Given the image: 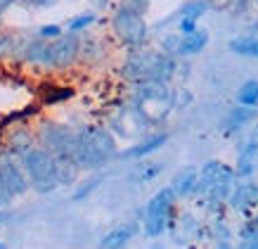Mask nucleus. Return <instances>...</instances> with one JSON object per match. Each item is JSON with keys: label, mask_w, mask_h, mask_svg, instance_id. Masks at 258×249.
<instances>
[{"label": "nucleus", "mask_w": 258, "mask_h": 249, "mask_svg": "<svg viewBox=\"0 0 258 249\" xmlns=\"http://www.w3.org/2000/svg\"><path fill=\"white\" fill-rule=\"evenodd\" d=\"M17 47H19V43H17V38L12 33L0 31V57H8V55L17 53Z\"/></svg>", "instance_id": "nucleus-25"}, {"label": "nucleus", "mask_w": 258, "mask_h": 249, "mask_svg": "<svg viewBox=\"0 0 258 249\" xmlns=\"http://www.w3.org/2000/svg\"><path fill=\"white\" fill-rule=\"evenodd\" d=\"M15 3H17V0H0V17L5 15V12H8V10L12 8Z\"/></svg>", "instance_id": "nucleus-32"}, {"label": "nucleus", "mask_w": 258, "mask_h": 249, "mask_svg": "<svg viewBox=\"0 0 258 249\" xmlns=\"http://www.w3.org/2000/svg\"><path fill=\"white\" fill-rule=\"evenodd\" d=\"M97 3H100V5H104V3H107V0H97Z\"/></svg>", "instance_id": "nucleus-35"}, {"label": "nucleus", "mask_w": 258, "mask_h": 249, "mask_svg": "<svg viewBox=\"0 0 258 249\" xmlns=\"http://www.w3.org/2000/svg\"><path fill=\"white\" fill-rule=\"evenodd\" d=\"M29 178H26V171L22 166V159L17 155H5L0 157V192L5 200H15V197H22L26 190H29Z\"/></svg>", "instance_id": "nucleus-6"}, {"label": "nucleus", "mask_w": 258, "mask_h": 249, "mask_svg": "<svg viewBox=\"0 0 258 249\" xmlns=\"http://www.w3.org/2000/svg\"><path fill=\"white\" fill-rule=\"evenodd\" d=\"M256 169H258V138H253V140L239 152L235 171L239 178H249V176H253Z\"/></svg>", "instance_id": "nucleus-15"}, {"label": "nucleus", "mask_w": 258, "mask_h": 249, "mask_svg": "<svg viewBox=\"0 0 258 249\" xmlns=\"http://www.w3.org/2000/svg\"><path fill=\"white\" fill-rule=\"evenodd\" d=\"M227 45H230V50L235 55L256 57L258 60V36H239V38H232Z\"/></svg>", "instance_id": "nucleus-18"}, {"label": "nucleus", "mask_w": 258, "mask_h": 249, "mask_svg": "<svg viewBox=\"0 0 258 249\" xmlns=\"http://www.w3.org/2000/svg\"><path fill=\"white\" fill-rule=\"evenodd\" d=\"M19 159H22V166L26 171L29 185L38 195H45V192H52L55 187H59V180H57V157L50 150H45L43 145L36 142Z\"/></svg>", "instance_id": "nucleus-2"}, {"label": "nucleus", "mask_w": 258, "mask_h": 249, "mask_svg": "<svg viewBox=\"0 0 258 249\" xmlns=\"http://www.w3.org/2000/svg\"><path fill=\"white\" fill-rule=\"evenodd\" d=\"M237 171L232 166H227L223 162H209L199 169V192H206L211 185L218 183H232Z\"/></svg>", "instance_id": "nucleus-10"}, {"label": "nucleus", "mask_w": 258, "mask_h": 249, "mask_svg": "<svg viewBox=\"0 0 258 249\" xmlns=\"http://www.w3.org/2000/svg\"><path fill=\"white\" fill-rule=\"evenodd\" d=\"M164 171V164H157V162H140V166L131 173V180L133 183H149V180H154L161 176Z\"/></svg>", "instance_id": "nucleus-19"}, {"label": "nucleus", "mask_w": 258, "mask_h": 249, "mask_svg": "<svg viewBox=\"0 0 258 249\" xmlns=\"http://www.w3.org/2000/svg\"><path fill=\"white\" fill-rule=\"evenodd\" d=\"M123 5H128V8H133V10H138V12H142V15H145L149 0H123Z\"/></svg>", "instance_id": "nucleus-31"}, {"label": "nucleus", "mask_w": 258, "mask_h": 249, "mask_svg": "<svg viewBox=\"0 0 258 249\" xmlns=\"http://www.w3.org/2000/svg\"><path fill=\"white\" fill-rule=\"evenodd\" d=\"M19 60L31 67H40V69H52V50H50V40L40 38L38 40H29L24 45L17 47Z\"/></svg>", "instance_id": "nucleus-9"}, {"label": "nucleus", "mask_w": 258, "mask_h": 249, "mask_svg": "<svg viewBox=\"0 0 258 249\" xmlns=\"http://www.w3.org/2000/svg\"><path fill=\"white\" fill-rule=\"evenodd\" d=\"M227 202H230V207H232V209H237V211L251 209V207L258 202V185H253V183H244V185H237L235 190L230 192Z\"/></svg>", "instance_id": "nucleus-14"}, {"label": "nucleus", "mask_w": 258, "mask_h": 249, "mask_svg": "<svg viewBox=\"0 0 258 249\" xmlns=\"http://www.w3.org/2000/svg\"><path fill=\"white\" fill-rule=\"evenodd\" d=\"M239 237H242V240H253V237H258V216L249 218V221L244 223L242 230H239Z\"/></svg>", "instance_id": "nucleus-26"}, {"label": "nucleus", "mask_w": 258, "mask_h": 249, "mask_svg": "<svg viewBox=\"0 0 258 249\" xmlns=\"http://www.w3.org/2000/svg\"><path fill=\"white\" fill-rule=\"evenodd\" d=\"M74 140H76V131H71L69 126L57 124V121H43L36 133V142L50 150L57 159H69Z\"/></svg>", "instance_id": "nucleus-5"}, {"label": "nucleus", "mask_w": 258, "mask_h": 249, "mask_svg": "<svg viewBox=\"0 0 258 249\" xmlns=\"http://www.w3.org/2000/svg\"><path fill=\"white\" fill-rule=\"evenodd\" d=\"M79 171L81 169L71 159H57V180H59V185H71L79 176Z\"/></svg>", "instance_id": "nucleus-20"}, {"label": "nucleus", "mask_w": 258, "mask_h": 249, "mask_svg": "<svg viewBox=\"0 0 258 249\" xmlns=\"http://www.w3.org/2000/svg\"><path fill=\"white\" fill-rule=\"evenodd\" d=\"M206 45H209V33L204 31V29H197V31L185 33L180 38L178 55H197V53H202Z\"/></svg>", "instance_id": "nucleus-16"}, {"label": "nucleus", "mask_w": 258, "mask_h": 249, "mask_svg": "<svg viewBox=\"0 0 258 249\" xmlns=\"http://www.w3.org/2000/svg\"><path fill=\"white\" fill-rule=\"evenodd\" d=\"M166 140H168V133H157V135H149V138H145V140H140L138 145H133L131 150H125L123 159H145V157L154 155L159 147H164Z\"/></svg>", "instance_id": "nucleus-13"}, {"label": "nucleus", "mask_w": 258, "mask_h": 249, "mask_svg": "<svg viewBox=\"0 0 258 249\" xmlns=\"http://www.w3.org/2000/svg\"><path fill=\"white\" fill-rule=\"evenodd\" d=\"M114 157H116V140L109 131H104L102 126H83L81 131H76V140H74L69 159L81 171L102 169Z\"/></svg>", "instance_id": "nucleus-1"}, {"label": "nucleus", "mask_w": 258, "mask_h": 249, "mask_svg": "<svg viewBox=\"0 0 258 249\" xmlns=\"http://www.w3.org/2000/svg\"><path fill=\"white\" fill-rule=\"evenodd\" d=\"M209 12V0H187L182 8H180V17H187V19H202Z\"/></svg>", "instance_id": "nucleus-22"}, {"label": "nucleus", "mask_w": 258, "mask_h": 249, "mask_svg": "<svg viewBox=\"0 0 258 249\" xmlns=\"http://www.w3.org/2000/svg\"><path fill=\"white\" fill-rule=\"evenodd\" d=\"M180 38H182V36H166V38H164V53H168V55H178Z\"/></svg>", "instance_id": "nucleus-28"}, {"label": "nucleus", "mask_w": 258, "mask_h": 249, "mask_svg": "<svg viewBox=\"0 0 258 249\" xmlns=\"http://www.w3.org/2000/svg\"><path fill=\"white\" fill-rule=\"evenodd\" d=\"M5 202H8V200H5V197H3V192H0V207H3Z\"/></svg>", "instance_id": "nucleus-33"}, {"label": "nucleus", "mask_w": 258, "mask_h": 249, "mask_svg": "<svg viewBox=\"0 0 258 249\" xmlns=\"http://www.w3.org/2000/svg\"><path fill=\"white\" fill-rule=\"evenodd\" d=\"M256 121V107H246V105H237L235 109L227 112V117L223 119V131L225 133H237L246 124Z\"/></svg>", "instance_id": "nucleus-12"}, {"label": "nucleus", "mask_w": 258, "mask_h": 249, "mask_svg": "<svg viewBox=\"0 0 258 249\" xmlns=\"http://www.w3.org/2000/svg\"><path fill=\"white\" fill-rule=\"evenodd\" d=\"M64 33V29L59 26V24H43L38 29V36L40 38H47V40H52V38H57V36H62Z\"/></svg>", "instance_id": "nucleus-27"}, {"label": "nucleus", "mask_w": 258, "mask_h": 249, "mask_svg": "<svg viewBox=\"0 0 258 249\" xmlns=\"http://www.w3.org/2000/svg\"><path fill=\"white\" fill-rule=\"evenodd\" d=\"M50 50H52V69H69L81 57V38L71 31L62 33L50 40Z\"/></svg>", "instance_id": "nucleus-7"}, {"label": "nucleus", "mask_w": 258, "mask_h": 249, "mask_svg": "<svg viewBox=\"0 0 258 249\" xmlns=\"http://www.w3.org/2000/svg\"><path fill=\"white\" fill-rule=\"evenodd\" d=\"M173 204H175V192H173V187H164V190H159L157 195L152 197V202L147 204V209H145V235L147 237H159V235L164 233L168 223H171V214H173Z\"/></svg>", "instance_id": "nucleus-4"}, {"label": "nucleus", "mask_w": 258, "mask_h": 249, "mask_svg": "<svg viewBox=\"0 0 258 249\" xmlns=\"http://www.w3.org/2000/svg\"><path fill=\"white\" fill-rule=\"evenodd\" d=\"M17 3H22V5H26V8H36V10H40V8H50L55 0H17Z\"/></svg>", "instance_id": "nucleus-30"}, {"label": "nucleus", "mask_w": 258, "mask_h": 249, "mask_svg": "<svg viewBox=\"0 0 258 249\" xmlns=\"http://www.w3.org/2000/svg\"><path fill=\"white\" fill-rule=\"evenodd\" d=\"M164 55L159 53H149V50H140L128 57L125 62V76L133 78V81H145V78H152L154 81V74H157V67L161 62Z\"/></svg>", "instance_id": "nucleus-8"}, {"label": "nucleus", "mask_w": 258, "mask_h": 249, "mask_svg": "<svg viewBox=\"0 0 258 249\" xmlns=\"http://www.w3.org/2000/svg\"><path fill=\"white\" fill-rule=\"evenodd\" d=\"M111 31L121 45L140 47L147 38V22H145L142 12L121 3V8H116V12L111 15Z\"/></svg>", "instance_id": "nucleus-3"}, {"label": "nucleus", "mask_w": 258, "mask_h": 249, "mask_svg": "<svg viewBox=\"0 0 258 249\" xmlns=\"http://www.w3.org/2000/svg\"><path fill=\"white\" fill-rule=\"evenodd\" d=\"M178 31L185 36V33H192L197 31V19H187V17H180L178 22Z\"/></svg>", "instance_id": "nucleus-29"}, {"label": "nucleus", "mask_w": 258, "mask_h": 249, "mask_svg": "<svg viewBox=\"0 0 258 249\" xmlns=\"http://www.w3.org/2000/svg\"><path fill=\"white\" fill-rule=\"evenodd\" d=\"M102 180H104V176H93V178H88L86 183H83V185H81L79 190L74 192V200L79 202V200H86V197H90L95 190L102 185Z\"/></svg>", "instance_id": "nucleus-24"}, {"label": "nucleus", "mask_w": 258, "mask_h": 249, "mask_svg": "<svg viewBox=\"0 0 258 249\" xmlns=\"http://www.w3.org/2000/svg\"><path fill=\"white\" fill-rule=\"evenodd\" d=\"M135 233H138V226H118V228L109 230V233L102 237L100 247L118 249V247H123V244H128V242H131V237H133Z\"/></svg>", "instance_id": "nucleus-17"}, {"label": "nucleus", "mask_w": 258, "mask_h": 249, "mask_svg": "<svg viewBox=\"0 0 258 249\" xmlns=\"http://www.w3.org/2000/svg\"><path fill=\"white\" fill-rule=\"evenodd\" d=\"M237 102H239V105H246V107H256L258 105V78H251V81H246V83L239 88Z\"/></svg>", "instance_id": "nucleus-21"}, {"label": "nucleus", "mask_w": 258, "mask_h": 249, "mask_svg": "<svg viewBox=\"0 0 258 249\" xmlns=\"http://www.w3.org/2000/svg\"><path fill=\"white\" fill-rule=\"evenodd\" d=\"M95 24V12H83V15L79 17H74L69 22V26H67V31L71 33H81V31H86L88 26H93Z\"/></svg>", "instance_id": "nucleus-23"}, {"label": "nucleus", "mask_w": 258, "mask_h": 249, "mask_svg": "<svg viewBox=\"0 0 258 249\" xmlns=\"http://www.w3.org/2000/svg\"><path fill=\"white\" fill-rule=\"evenodd\" d=\"M171 187L175 197H192L199 192V171L197 166H182L171 180Z\"/></svg>", "instance_id": "nucleus-11"}, {"label": "nucleus", "mask_w": 258, "mask_h": 249, "mask_svg": "<svg viewBox=\"0 0 258 249\" xmlns=\"http://www.w3.org/2000/svg\"><path fill=\"white\" fill-rule=\"evenodd\" d=\"M3 221H5V214H3V211H0V223H3Z\"/></svg>", "instance_id": "nucleus-34"}]
</instances>
